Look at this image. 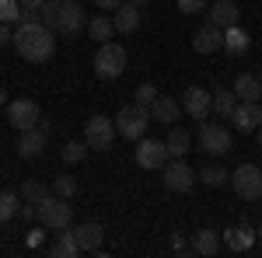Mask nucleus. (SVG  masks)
<instances>
[{
	"label": "nucleus",
	"mask_w": 262,
	"mask_h": 258,
	"mask_svg": "<svg viewBox=\"0 0 262 258\" xmlns=\"http://www.w3.org/2000/svg\"><path fill=\"white\" fill-rule=\"evenodd\" d=\"M179 115H182V105L175 98H168V95H158V98L150 101V119L154 122H179Z\"/></svg>",
	"instance_id": "nucleus-20"
},
{
	"label": "nucleus",
	"mask_w": 262,
	"mask_h": 258,
	"mask_svg": "<svg viewBox=\"0 0 262 258\" xmlns=\"http://www.w3.org/2000/svg\"><path fill=\"white\" fill-rule=\"evenodd\" d=\"M129 4H147V0H129Z\"/></svg>",
	"instance_id": "nucleus-44"
},
{
	"label": "nucleus",
	"mask_w": 262,
	"mask_h": 258,
	"mask_svg": "<svg viewBox=\"0 0 262 258\" xmlns=\"http://www.w3.org/2000/svg\"><path fill=\"white\" fill-rule=\"evenodd\" d=\"M84 143H77V139H70V143H63V160L67 164H77V160H84Z\"/></svg>",
	"instance_id": "nucleus-33"
},
{
	"label": "nucleus",
	"mask_w": 262,
	"mask_h": 258,
	"mask_svg": "<svg viewBox=\"0 0 262 258\" xmlns=\"http://www.w3.org/2000/svg\"><path fill=\"white\" fill-rule=\"evenodd\" d=\"M42 241H46V227H35V230H28V238H25V244L35 251V248H42Z\"/></svg>",
	"instance_id": "nucleus-37"
},
{
	"label": "nucleus",
	"mask_w": 262,
	"mask_h": 258,
	"mask_svg": "<svg viewBox=\"0 0 262 258\" xmlns=\"http://www.w3.org/2000/svg\"><path fill=\"white\" fill-rule=\"evenodd\" d=\"M227 181H231V189L238 192V199H245V202L262 199V168L259 164H242V168H234V175Z\"/></svg>",
	"instance_id": "nucleus-6"
},
{
	"label": "nucleus",
	"mask_w": 262,
	"mask_h": 258,
	"mask_svg": "<svg viewBox=\"0 0 262 258\" xmlns=\"http://www.w3.org/2000/svg\"><path fill=\"white\" fill-rule=\"evenodd\" d=\"M21 7H25V11H39L42 4H46V0H18Z\"/></svg>",
	"instance_id": "nucleus-40"
},
{
	"label": "nucleus",
	"mask_w": 262,
	"mask_h": 258,
	"mask_svg": "<svg viewBox=\"0 0 262 258\" xmlns=\"http://www.w3.org/2000/svg\"><path fill=\"white\" fill-rule=\"evenodd\" d=\"M112 32H116V25H112V18H108V14H98V18L88 21V35L98 42V45L112 39Z\"/></svg>",
	"instance_id": "nucleus-27"
},
{
	"label": "nucleus",
	"mask_w": 262,
	"mask_h": 258,
	"mask_svg": "<svg viewBox=\"0 0 262 258\" xmlns=\"http://www.w3.org/2000/svg\"><path fill=\"white\" fill-rule=\"evenodd\" d=\"M35 18H39L46 28H53V25H56V0H46L39 11H35Z\"/></svg>",
	"instance_id": "nucleus-34"
},
{
	"label": "nucleus",
	"mask_w": 262,
	"mask_h": 258,
	"mask_svg": "<svg viewBox=\"0 0 262 258\" xmlns=\"http://www.w3.org/2000/svg\"><path fill=\"white\" fill-rule=\"evenodd\" d=\"M259 150H262V122H259Z\"/></svg>",
	"instance_id": "nucleus-42"
},
{
	"label": "nucleus",
	"mask_w": 262,
	"mask_h": 258,
	"mask_svg": "<svg viewBox=\"0 0 262 258\" xmlns=\"http://www.w3.org/2000/svg\"><path fill=\"white\" fill-rule=\"evenodd\" d=\"M227 178H231V175L224 171L221 164H206V168L200 171V181H203V185H210V189H221Z\"/></svg>",
	"instance_id": "nucleus-30"
},
{
	"label": "nucleus",
	"mask_w": 262,
	"mask_h": 258,
	"mask_svg": "<svg viewBox=\"0 0 262 258\" xmlns=\"http://www.w3.org/2000/svg\"><path fill=\"white\" fill-rule=\"evenodd\" d=\"M189 147H192V136H189V129H168V139H164V150H168V157H185L189 154Z\"/></svg>",
	"instance_id": "nucleus-24"
},
{
	"label": "nucleus",
	"mask_w": 262,
	"mask_h": 258,
	"mask_svg": "<svg viewBox=\"0 0 262 258\" xmlns=\"http://www.w3.org/2000/svg\"><path fill=\"white\" fill-rule=\"evenodd\" d=\"M49 255H56V258H77L81 255V244H77V238H74L70 227L56 230V241L49 244Z\"/></svg>",
	"instance_id": "nucleus-23"
},
{
	"label": "nucleus",
	"mask_w": 262,
	"mask_h": 258,
	"mask_svg": "<svg viewBox=\"0 0 262 258\" xmlns=\"http://www.w3.org/2000/svg\"><path fill=\"white\" fill-rule=\"evenodd\" d=\"M175 4H179L182 14H200V11H206L210 0H175Z\"/></svg>",
	"instance_id": "nucleus-36"
},
{
	"label": "nucleus",
	"mask_w": 262,
	"mask_h": 258,
	"mask_svg": "<svg viewBox=\"0 0 262 258\" xmlns=\"http://www.w3.org/2000/svg\"><path fill=\"white\" fill-rule=\"evenodd\" d=\"M164 185H168V192H189L196 185V171L185 164V157H171L168 171H164Z\"/></svg>",
	"instance_id": "nucleus-11"
},
{
	"label": "nucleus",
	"mask_w": 262,
	"mask_h": 258,
	"mask_svg": "<svg viewBox=\"0 0 262 258\" xmlns=\"http://www.w3.org/2000/svg\"><path fill=\"white\" fill-rule=\"evenodd\" d=\"M18 209H21L18 189H0V223H7V220L14 217Z\"/></svg>",
	"instance_id": "nucleus-29"
},
{
	"label": "nucleus",
	"mask_w": 262,
	"mask_h": 258,
	"mask_svg": "<svg viewBox=\"0 0 262 258\" xmlns=\"http://www.w3.org/2000/svg\"><path fill=\"white\" fill-rule=\"evenodd\" d=\"M234 105H238L234 91H227V87H213V91H210V112H217L221 119H227V115L234 112Z\"/></svg>",
	"instance_id": "nucleus-26"
},
{
	"label": "nucleus",
	"mask_w": 262,
	"mask_h": 258,
	"mask_svg": "<svg viewBox=\"0 0 262 258\" xmlns=\"http://www.w3.org/2000/svg\"><path fill=\"white\" fill-rule=\"evenodd\" d=\"M255 238H262V223H259V227H255Z\"/></svg>",
	"instance_id": "nucleus-43"
},
{
	"label": "nucleus",
	"mask_w": 262,
	"mask_h": 258,
	"mask_svg": "<svg viewBox=\"0 0 262 258\" xmlns=\"http://www.w3.org/2000/svg\"><path fill=\"white\" fill-rule=\"evenodd\" d=\"M137 164L143 171H158L168 164V150H164V139H147L140 136L137 139Z\"/></svg>",
	"instance_id": "nucleus-10"
},
{
	"label": "nucleus",
	"mask_w": 262,
	"mask_h": 258,
	"mask_svg": "<svg viewBox=\"0 0 262 258\" xmlns=\"http://www.w3.org/2000/svg\"><path fill=\"white\" fill-rule=\"evenodd\" d=\"M39 223L46 230H63V227H70L74 223V206H70V199H60V196H49L39 202Z\"/></svg>",
	"instance_id": "nucleus-3"
},
{
	"label": "nucleus",
	"mask_w": 262,
	"mask_h": 258,
	"mask_svg": "<svg viewBox=\"0 0 262 258\" xmlns=\"http://www.w3.org/2000/svg\"><path fill=\"white\" fill-rule=\"evenodd\" d=\"M11 39H14V32H11L7 25H0V49H4V45H11Z\"/></svg>",
	"instance_id": "nucleus-38"
},
{
	"label": "nucleus",
	"mask_w": 262,
	"mask_h": 258,
	"mask_svg": "<svg viewBox=\"0 0 262 258\" xmlns=\"http://www.w3.org/2000/svg\"><path fill=\"white\" fill-rule=\"evenodd\" d=\"M234 98L238 101H262V80L259 74L252 77V74H238V80H234Z\"/></svg>",
	"instance_id": "nucleus-22"
},
{
	"label": "nucleus",
	"mask_w": 262,
	"mask_h": 258,
	"mask_svg": "<svg viewBox=\"0 0 262 258\" xmlns=\"http://www.w3.org/2000/svg\"><path fill=\"white\" fill-rule=\"evenodd\" d=\"M70 230H74V238H77V244H81V255H84V251H98V248H101V238H105V234H101L98 220H84L81 227H70Z\"/></svg>",
	"instance_id": "nucleus-19"
},
{
	"label": "nucleus",
	"mask_w": 262,
	"mask_h": 258,
	"mask_svg": "<svg viewBox=\"0 0 262 258\" xmlns=\"http://www.w3.org/2000/svg\"><path fill=\"white\" fill-rule=\"evenodd\" d=\"M39 119H42V108L32 98H14L11 105H7V122H11L18 133H21V129L39 126Z\"/></svg>",
	"instance_id": "nucleus-9"
},
{
	"label": "nucleus",
	"mask_w": 262,
	"mask_h": 258,
	"mask_svg": "<svg viewBox=\"0 0 262 258\" xmlns=\"http://www.w3.org/2000/svg\"><path fill=\"white\" fill-rule=\"evenodd\" d=\"M206 7H210V11H206V21L217 25V28H231V25H238V18H242L238 0H213V4H206Z\"/></svg>",
	"instance_id": "nucleus-14"
},
{
	"label": "nucleus",
	"mask_w": 262,
	"mask_h": 258,
	"mask_svg": "<svg viewBox=\"0 0 262 258\" xmlns=\"http://www.w3.org/2000/svg\"><path fill=\"white\" fill-rule=\"evenodd\" d=\"M192 255H203V258H213L221 251V234L217 230H210V227H203L192 234V248H189Z\"/></svg>",
	"instance_id": "nucleus-21"
},
{
	"label": "nucleus",
	"mask_w": 262,
	"mask_h": 258,
	"mask_svg": "<svg viewBox=\"0 0 262 258\" xmlns=\"http://www.w3.org/2000/svg\"><path fill=\"white\" fill-rule=\"evenodd\" d=\"M21 21V4L18 0H0V25H14Z\"/></svg>",
	"instance_id": "nucleus-32"
},
{
	"label": "nucleus",
	"mask_w": 262,
	"mask_h": 258,
	"mask_svg": "<svg viewBox=\"0 0 262 258\" xmlns=\"http://www.w3.org/2000/svg\"><path fill=\"white\" fill-rule=\"evenodd\" d=\"M74 192H77V178H74V175H56V181H53V196L74 199Z\"/></svg>",
	"instance_id": "nucleus-31"
},
{
	"label": "nucleus",
	"mask_w": 262,
	"mask_h": 258,
	"mask_svg": "<svg viewBox=\"0 0 262 258\" xmlns=\"http://www.w3.org/2000/svg\"><path fill=\"white\" fill-rule=\"evenodd\" d=\"M95 74L101 80H116L126 74V49L119 42H101L95 53Z\"/></svg>",
	"instance_id": "nucleus-4"
},
{
	"label": "nucleus",
	"mask_w": 262,
	"mask_h": 258,
	"mask_svg": "<svg viewBox=\"0 0 262 258\" xmlns=\"http://www.w3.org/2000/svg\"><path fill=\"white\" fill-rule=\"evenodd\" d=\"M133 95H137V101H140V105H147V108H150V101L158 98V87H154V84H140Z\"/></svg>",
	"instance_id": "nucleus-35"
},
{
	"label": "nucleus",
	"mask_w": 262,
	"mask_h": 258,
	"mask_svg": "<svg viewBox=\"0 0 262 258\" xmlns=\"http://www.w3.org/2000/svg\"><path fill=\"white\" fill-rule=\"evenodd\" d=\"M182 112H189L196 122H203L210 115V91H203V87H189L185 95H182Z\"/></svg>",
	"instance_id": "nucleus-15"
},
{
	"label": "nucleus",
	"mask_w": 262,
	"mask_h": 258,
	"mask_svg": "<svg viewBox=\"0 0 262 258\" xmlns=\"http://www.w3.org/2000/svg\"><path fill=\"white\" fill-rule=\"evenodd\" d=\"M46 136H49V133H42L39 126H32V129H21L18 133V147H14V150H18V157H39L42 150H46Z\"/></svg>",
	"instance_id": "nucleus-17"
},
{
	"label": "nucleus",
	"mask_w": 262,
	"mask_h": 258,
	"mask_svg": "<svg viewBox=\"0 0 262 258\" xmlns=\"http://www.w3.org/2000/svg\"><path fill=\"white\" fill-rule=\"evenodd\" d=\"M227 56H242L245 49H248V32L238 28V25H231V28H224V45H221Z\"/></svg>",
	"instance_id": "nucleus-25"
},
{
	"label": "nucleus",
	"mask_w": 262,
	"mask_h": 258,
	"mask_svg": "<svg viewBox=\"0 0 262 258\" xmlns=\"http://www.w3.org/2000/svg\"><path fill=\"white\" fill-rule=\"evenodd\" d=\"M140 21H143L140 4H129V0H122L119 7L112 11V25H116V32H119V35H133V32L140 28Z\"/></svg>",
	"instance_id": "nucleus-13"
},
{
	"label": "nucleus",
	"mask_w": 262,
	"mask_h": 258,
	"mask_svg": "<svg viewBox=\"0 0 262 258\" xmlns=\"http://www.w3.org/2000/svg\"><path fill=\"white\" fill-rule=\"evenodd\" d=\"M200 150H206L210 157H224L231 150V129L224 122H206L200 126Z\"/></svg>",
	"instance_id": "nucleus-8"
},
{
	"label": "nucleus",
	"mask_w": 262,
	"mask_h": 258,
	"mask_svg": "<svg viewBox=\"0 0 262 258\" xmlns=\"http://www.w3.org/2000/svg\"><path fill=\"white\" fill-rule=\"evenodd\" d=\"M4 101H7V87L0 84V105H4Z\"/></svg>",
	"instance_id": "nucleus-41"
},
{
	"label": "nucleus",
	"mask_w": 262,
	"mask_h": 258,
	"mask_svg": "<svg viewBox=\"0 0 262 258\" xmlns=\"http://www.w3.org/2000/svg\"><path fill=\"white\" fill-rule=\"evenodd\" d=\"M53 32L63 39H77L84 32V7L77 0H56V25Z\"/></svg>",
	"instance_id": "nucleus-5"
},
{
	"label": "nucleus",
	"mask_w": 262,
	"mask_h": 258,
	"mask_svg": "<svg viewBox=\"0 0 262 258\" xmlns=\"http://www.w3.org/2000/svg\"><path fill=\"white\" fill-rule=\"evenodd\" d=\"M259 80H262V74H259Z\"/></svg>",
	"instance_id": "nucleus-45"
},
{
	"label": "nucleus",
	"mask_w": 262,
	"mask_h": 258,
	"mask_svg": "<svg viewBox=\"0 0 262 258\" xmlns=\"http://www.w3.org/2000/svg\"><path fill=\"white\" fill-rule=\"evenodd\" d=\"M221 45H224V28L210 25V21H206V25H203L200 32L192 35V49H196L200 56H210V53H217Z\"/></svg>",
	"instance_id": "nucleus-16"
},
{
	"label": "nucleus",
	"mask_w": 262,
	"mask_h": 258,
	"mask_svg": "<svg viewBox=\"0 0 262 258\" xmlns=\"http://www.w3.org/2000/svg\"><path fill=\"white\" fill-rule=\"evenodd\" d=\"M221 244L227 251H234V255H242V251H252V244H255V230L252 227H231V230H224L221 234Z\"/></svg>",
	"instance_id": "nucleus-18"
},
{
	"label": "nucleus",
	"mask_w": 262,
	"mask_h": 258,
	"mask_svg": "<svg viewBox=\"0 0 262 258\" xmlns=\"http://www.w3.org/2000/svg\"><path fill=\"white\" fill-rule=\"evenodd\" d=\"M11 45L18 49L21 60L49 63V60H53V49H56V39H53V28H46L39 18H32V21H21V25H18V32H14Z\"/></svg>",
	"instance_id": "nucleus-1"
},
{
	"label": "nucleus",
	"mask_w": 262,
	"mask_h": 258,
	"mask_svg": "<svg viewBox=\"0 0 262 258\" xmlns=\"http://www.w3.org/2000/svg\"><path fill=\"white\" fill-rule=\"evenodd\" d=\"M116 133L126 139H140L143 133H147V126H150V108L147 105H140V101H133V105H126V108H119V115H116Z\"/></svg>",
	"instance_id": "nucleus-2"
},
{
	"label": "nucleus",
	"mask_w": 262,
	"mask_h": 258,
	"mask_svg": "<svg viewBox=\"0 0 262 258\" xmlns=\"http://www.w3.org/2000/svg\"><path fill=\"white\" fill-rule=\"evenodd\" d=\"M227 122H234V129L248 136L252 129H259V122H262V105H259V101H238V105H234V112L227 115Z\"/></svg>",
	"instance_id": "nucleus-12"
},
{
	"label": "nucleus",
	"mask_w": 262,
	"mask_h": 258,
	"mask_svg": "<svg viewBox=\"0 0 262 258\" xmlns=\"http://www.w3.org/2000/svg\"><path fill=\"white\" fill-rule=\"evenodd\" d=\"M18 196H21V202H32V206H39L42 199L49 196V189H46L42 181H35V178H25V181H21V189H18Z\"/></svg>",
	"instance_id": "nucleus-28"
},
{
	"label": "nucleus",
	"mask_w": 262,
	"mask_h": 258,
	"mask_svg": "<svg viewBox=\"0 0 262 258\" xmlns=\"http://www.w3.org/2000/svg\"><path fill=\"white\" fill-rule=\"evenodd\" d=\"M116 139V122L108 115H91L84 122V147L88 150H108Z\"/></svg>",
	"instance_id": "nucleus-7"
},
{
	"label": "nucleus",
	"mask_w": 262,
	"mask_h": 258,
	"mask_svg": "<svg viewBox=\"0 0 262 258\" xmlns=\"http://www.w3.org/2000/svg\"><path fill=\"white\" fill-rule=\"evenodd\" d=\"M95 4H98L101 11H116V7H119L122 0H95Z\"/></svg>",
	"instance_id": "nucleus-39"
},
{
	"label": "nucleus",
	"mask_w": 262,
	"mask_h": 258,
	"mask_svg": "<svg viewBox=\"0 0 262 258\" xmlns=\"http://www.w3.org/2000/svg\"><path fill=\"white\" fill-rule=\"evenodd\" d=\"M259 105H262V101H259Z\"/></svg>",
	"instance_id": "nucleus-46"
}]
</instances>
